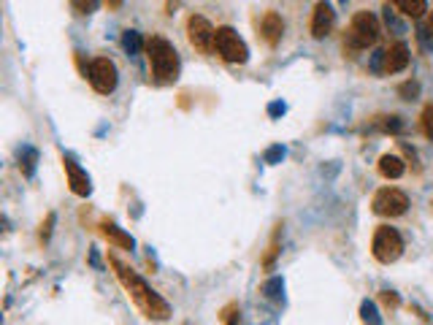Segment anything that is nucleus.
Segmentation results:
<instances>
[{
	"label": "nucleus",
	"mask_w": 433,
	"mask_h": 325,
	"mask_svg": "<svg viewBox=\"0 0 433 325\" xmlns=\"http://www.w3.org/2000/svg\"><path fill=\"white\" fill-rule=\"evenodd\" d=\"M109 266L114 269L119 285L128 290V296L133 298V303H136L146 317H152V320H168V317H171V306H168V301H165L160 293H155L144 279L138 277L136 271H130L128 266H122L114 255H109Z\"/></svg>",
	"instance_id": "nucleus-1"
},
{
	"label": "nucleus",
	"mask_w": 433,
	"mask_h": 325,
	"mask_svg": "<svg viewBox=\"0 0 433 325\" xmlns=\"http://www.w3.org/2000/svg\"><path fill=\"white\" fill-rule=\"evenodd\" d=\"M146 57H149V68H152L155 82L168 84V82H174L179 76V68H182L179 52L168 38H162V36L146 38Z\"/></svg>",
	"instance_id": "nucleus-2"
},
{
	"label": "nucleus",
	"mask_w": 433,
	"mask_h": 325,
	"mask_svg": "<svg viewBox=\"0 0 433 325\" xmlns=\"http://www.w3.org/2000/svg\"><path fill=\"white\" fill-rule=\"evenodd\" d=\"M379 38V22L371 11H358L352 20H349V27H347V38H344V49L349 52H360V49H368L377 44Z\"/></svg>",
	"instance_id": "nucleus-3"
},
{
	"label": "nucleus",
	"mask_w": 433,
	"mask_h": 325,
	"mask_svg": "<svg viewBox=\"0 0 433 325\" xmlns=\"http://www.w3.org/2000/svg\"><path fill=\"white\" fill-rule=\"evenodd\" d=\"M214 52L225 60V63H236V66H241V63H247L250 60V49H247V41L233 30V27H217V33H214Z\"/></svg>",
	"instance_id": "nucleus-4"
},
{
	"label": "nucleus",
	"mask_w": 433,
	"mask_h": 325,
	"mask_svg": "<svg viewBox=\"0 0 433 325\" xmlns=\"http://www.w3.org/2000/svg\"><path fill=\"white\" fill-rule=\"evenodd\" d=\"M371 255L377 257L379 263H395L398 257L404 255V239H401V233L395 231V228H390V225H379L377 233H374V241H371Z\"/></svg>",
	"instance_id": "nucleus-5"
},
{
	"label": "nucleus",
	"mask_w": 433,
	"mask_h": 325,
	"mask_svg": "<svg viewBox=\"0 0 433 325\" xmlns=\"http://www.w3.org/2000/svg\"><path fill=\"white\" fill-rule=\"evenodd\" d=\"M87 79H90L95 93L112 95L116 90V82H119L114 60H109V57H95L90 63V68H87Z\"/></svg>",
	"instance_id": "nucleus-6"
},
{
	"label": "nucleus",
	"mask_w": 433,
	"mask_h": 325,
	"mask_svg": "<svg viewBox=\"0 0 433 325\" xmlns=\"http://www.w3.org/2000/svg\"><path fill=\"white\" fill-rule=\"evenodd\" d=\"M371 209L377 211L379 217H401L404 211L409 209V198L398 187H382V190H377V195L371 201Z\"/></svg>",
	"instance_id": "nucleus-7"
},
{
	"label": "nucleus",
	"mask_w": 433,
	"mask_h": 325,
	"mask_svg": "<svg viewBox=\"0 0 433 325\" xmlns=\"http://www.w3.org/2000/svg\"><path fill=\"white\" fill-rule=\"evenodd\" d=\"M407 66H409V47L404 41H395L390 49L374 54V70L379 73H398Z\"/></svg>",
	"instance_id": "nucleus-8"
},
{
	"label": "nucleus",
	"mask_w": 433,
	"mask_h": 325,
	"mask_svg": "<svg viewBox=\"0 0 433 325\" xmlns=\"http://www.w3.org/2000/svg\"><path fill=\"white\" fill-rule=\"evenodd\" d=\"M214 27L206 20L204 14H190L187 20V41L190 47H195L198 52H211L214 49Z\"/></svg>",
	"instance_id": "nucleus-9"
},
{
	"label": "nucleus",
	"mask_w": 433,
	"mask_h": 325,
	"mask_svg": "<svg viewBox=\"0 0 433 325\" xmlns=\"http://www.w3.org/2000/svg\"><path fill=\"white\" fill-rule=\"evenodd\" d=\"M333 24H336V11H333V6H331V3H317V6H314V14H312V24H309L312 38L322 41L325 36H331Z\"/></svg>",
	"instance_id": "nucleus-10"
},
{
	"label": "nucleus",
	"mask_w": 433,
	"mask_h": 325,
	"mask_svg": "<svg viewBox=\"0 0 433 325\" xmlns=\"http://www.w3.org/2000/svg\"><path fill=\"white\" fill-rule=\"evenodd\" d=\"M63 168H66V176H68V187L73 195H79V198H87L92 192V182L90 176H87V171H82L76 160H70V158H63Z\"/></svg>",
	"instance_id": "nucleus-11"
},
{
	"label": "nucleus",
	"mask_w": 433,
	"mask_h": 325,
	"mask_svg": "<svg viewBox=\"0 0 433 325\" xmlns=\"http://www.w3.org/2000/svg\"><path fill=\"white\" fill-rule=\"evenodd\" d=\"M260 33H263V38H266L268 47H276L282 41V36H284V20H282V14L279 11H266L263 20H260Z\"/></svg>",
	"instance_id": "nucleus-12"
},
{
	"label": "nucleus",
	"mask_w": 433,
	"mask_h": 325,
	"mask_svg": "<svg viewBox=\"0 0 433 325\" xmlns=\"http://www.w3.org/2000/svg\"><path fill=\"white\" fill-rule=\"evenodd\" d=\"M100 233L114 244V247H119V250H133L136 247V241H133V236L130 233H125L119 225H114V222H100Z\"/></svg>",
	"instance_id": "nucleus-13"
},
{
	"label": "nucleus",
	"mask_w": 433,
	"mask_h": 325,
	"mask_svg": "<svg viewBox=\"0 0 433 325\" xmlns=\"http://www.w3.org/2000/svg\"><path fill=\"white\" fill-rule=\"evenodd\" d=\"M404 171H407V165H404V160L398 155H382L379 158V174L385 179H401Z\"/></svg>",
	"instance_id": "nucleus-14"
},
{
	"label": "nucleus",
	"mask_w": 433,
	"mask_h": 325,
	"mask_svg": "<svg viewBox=\"0 0 433 325\" xmlns=\"http://www.w3.org/2000/svg\"><path fill=\"white\" fill-rule=\"evenodd\" d=\"M393 8H398L404 17L417 20V17H423V14L428 11V3H425V0H395Z\"/></svg>",
	"instance_id": "nucleus-15"
},
{
	"label": "nucleus",
	"mask_w": 433,
	"mask_h": 325,
	"mask_svg": "<svg viewBox=\"0 0 433 325\" xmlns=\"http://www.w3.org/2000/svg\"><path fill=\"white\" fill-rule=\"evenodd\" d=\"M122 47L128 49L130 54H138L141 49H146V41L138 36L136 30H125V33H122Z\"/></svg>",
	"instance_id": "nucleus-16"
},
{
	"label": "nucleus",
	"mask_w": 433,
	"mask_h": 325,
	"mask_svg": "<svg viewBox=\"0 0 433 325\" xmlns=\"http://www.w3.org/2000/svg\"><path fill=\"white\" fill-rule=\"evenodd\" d=\"M36 160H38V152H36V149H24L22 155H20V168H22L24 176H33Z\"/></svg>",
	"instance_id": "nucleus-17"
},
{
	"label": "nucleus",
	"mask_w": 433,
	"mask_h": 325,
	"mask_svg": "<svg viewBox=\"0 0 433 325\" xmlns=\"http://www.w3.org/2000/svg\"><path fill=\"white\" fill-rule=\"evenodd\" d=\"M379 130H385V133H401L404 130V122H401V116H379Z\"/></svg>",
	"instance_id": "nucleus-18"
},
{
	"label": "nucleus",
	"mask_w": 433,
	"mask_h": 325,
	"mask_svg": "<svg viewBox=\"0 0 433 325\" xmlns=\"http://www.w3.org/2000/svg\"><path fill=\"white\" fill-rule=\"evenodd\" d=\"M238 315H241L238 303H228V306L220 312V320H222V325H238Z\"/></svg>",
	"instance_id": "nucleus-19"
},
{
	"label": "nucleus",
	"mask_w": 433,
	"mask_h": 325,
	"mask_svg": "<svg viewBox=\"0 0 433 325\" xmlns=\"http://www.w3.org/2000/svg\"><path fill=\"white\" fill-rule=\"evenodd\" d=\"M360 317H363V323H368V325H382V320L377 317V306L371 301L360 303Z\"/></svg>",
	"instance_id": "nucleus-20"
},
{
	"label": "nucleus",
	"mask_w": 433,
	"mask_h": 325,
	"mask_svg": "<svg viewBox=\"0 0 433 325\" xmlns=\"http://www.w3.org/2000/svg\"><path fill=\"white\" fill-rule=\"evenodd\" d=\"M423 133L428 136V139H433V103H428L425 109H423Z\"/></svg>",
	"instance_id": "nucleus-21"
},
{
	"label": "nucleus",
	"mask_w": 433,
	"mask_h": 325,
	"mask_svg": "<svg viewBox=\"0 0 433 325\" xmlns=\"http://www.w3.org/2000/svg\"><path fill=\"white\" fill-rule=\"evenodd\" d=\"M284 285H282V279H268L266 282V293H268V298H274V301H279L282 296H279V290H282Z\"/></svg>",
	"instance_id": "nucleus-22"
},
{
	"label": "nucleus",
	"mask_w": 433,
	"mask_h": 325,
	"mask_svg": "<svg viewBox=\"0 0 433 325\" xmlns=\"http://www.w3.org/2000/svg\"><path fill=\"white\" fill-rule=\"evenodd\" d=\"M379 298H382V303H385V306H390V309H398V296H395V293H393V290H382V296H379Z\"/></svg>",
	"instance_id": "nucleus-23"
},
{
	"label": "nucleus",
	"mask_w": 433,
	"mask_h": 325,
	"mask_svg": "<svg viewBox=\"0 0 433 325\" xmlns=\"http://www.w3.org/2000/svg\"><path fill=\"white\" fill-rule=\"evenodd\" d=\"M276 252H279V244H276V236H274V241H271L268 252H266V257H263V266H266V269H271V263H274Z\"/></svg>",
	"instance_id": "nucleus-24"
},
{
	"label": "nucleus",
	"mask_w": 433,
	"mask_h": 325,
	"mask_svg": "<svg viewBox=\"0 0 433 325\" xmlns=\"http://www.w3.org/2000/svg\"><path fill=\"white\" fill-rule=\"evenodd\" d=\"M52 225H54V214H46V222L41 225V241H49V236H52Z\"/></svg>",
	"instance_id": "nucleus-25"
},
{
	"label": "nucleus",
	"mask_w": 433,
	"mask_h": 325,
	"mask_svg": "<svg viewBox=\"0 0 433 325\" xmlns=\"http://www.w3.org/2000/svg\"><path fill=\"white\" fill-rule=\"evenodd\" d=\"M70 8H76V14H90L92 8H98V3H92V0H87V3H70Z\"/></svg>",
	"instance_id": "nucleus-26"
},
{
	"label": "nucleus",
	"mask_w": 433,
	"mask_h": 325,
	"mask_svg": "<svg viewBox=\"0 0 433 325\" xmlns=\"http://www.w3.org/2000/svg\"><path fill=\"white\" fill-rule=\"evenodd\" d=\"M417 90H420V87H417V84H414V82H407V84H404V87H401V95H407V100H411V98H414V95H417Z\"/></svg>",
	"instance_id": "nucleus-27"
},
{
	"label": "nucleus",
	"mask_w": 433,
	"mask_h": 325,
	"mask_svg": "<svg viewBox=\"0 0 433 325\" xmlns=\"http://www.w3.org/2000/svg\"><path fill=\"white\" fill-rule=\"evenodd\" d=\"M279 155H284V149H282V146H274V149L266 155V160H274V158H279Z\"/></svg>",
	"instance_id": "nucleus-28"
},
{
	"label": "nucleus",
	"mask_w": 433,
	"mask_h": 325,
	"mask_svg": "<svg viewBox=\"0 0 433 325\" xmlns=\"http://www.w3.org/2000/svg\"><path fill=\"white\" fill-rule=\"evenodd\" d=\"M279 112H284V106H279V103H274V106H271V114H279Z\"/></svg>",
	"instance_id": "nucleus-29"
},
{
	"label": "nucleus",
	"mask_w": 433,
	"mask_h": 325,
	"mask_svg": "<svg viewBox=\"0 0 433 325\" xmlns=\"http://www.w3.org/2000/svg\"><path fill=\"white\" fill-rule=\"evenodd\" d=\"M428 33L433 36V11H431V17H428Z\"/></svg>",
	"instance_id": "nucleus-30"
}]
</instances>
